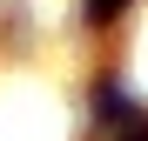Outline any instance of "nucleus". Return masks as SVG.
<instances>
[{"instance_id":"f257e3e1","label":"nucleus","mask_w":148,"mask_h":141,"mask_svg":"<svg viewBox=\"0 0 148 141\" xmlns=\"http://www.w3.org/2000/svg\"><path fill=\"white\" fill-rule=\"evenodd\" d=\"M101 114H108V121H121V128H128V121H135V101H128V94H121V87L108 81V87H101Z\"/></svg>"},{"instance_id":"f03ea898","label":"nucleus","mask_w":148,"mask_h":141,"mask_svg":"<svg viewBox=\"0 0 148 141\" xmlns=\"http://www.w3.org/2000/svg\"><path fill=\"white\" fill-rule=\"evenodd\" d=\"M114 7H121V0H88V14H94V20H108Z\"/></svg>"},{"instance_id":"7ed1b4c3","label":"nucleus","mask_w":148,"mask_h":141,"mask_svg":"<svg viewBox=\"0 0 148 141\" xmlns=\"http://www.w3.org/2000/svg\"><path fill=\"white\" fill-rule=\"evenodd\" d=\"M128 141H148V128H135V121H128Z\"/></svg>"}]
</instances>
